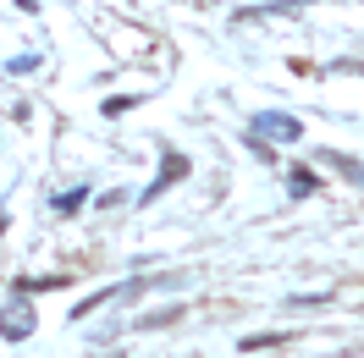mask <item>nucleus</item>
<instances>
[{"label":"nucleus","instance_id":"obj_1","mask_svg":"<svg viewBox=\"0 0 364 358\" xmlns=\"http://www.w3.org/2000/svg\"><path fill=\"white\" fill-rule=\"evenodd\" d=\"M249 133L254 138H271V143H298V138H304V121L287 116V111H259L249 121Z\"/></svg>","mask_w":364,"mask_h":358},{"label":"nucleus","instance_id":"obj_2","mask_svg":"<svg viewBox=\"0 0 364 358\" xmlns=\"http://www.w3.org/2000/svg\"><path fill=\"white\" fill-rule=\"evenodd\" d=\"M33 325H39L33 303H28V298H11V303H6V314H0V336H6V342H28V336H33Z\"/></svg>","mask_w":364,"mask_h":358},{"label":"nucleus","instance_id":"obj_3","mask_svg":"<svg viewBox=\"0 0 364 358\" xmlns=\"http://www.w3.org/2000/svg\"><path fill=\"white\" fill-rule=\"evenodd\" d=\"M182 177H188V160H182L177 149H166V155H160V171H155V182H149V188H144L138 199H144V204H155L160 193H166V188H177Z\"/></svg>","mask_w":364,"mask_h":358},{"label":"nucleus","instance_id":"obj_4","mask_svg":"<svg viewBox=\"0 0 364 358\" xmlns=\"http://www.w3.org/2000/svg\"><path fill=\"white\" fill-rule=\"evenodd\" d=\"M320 166H331V171H342L353 188H364V166L353 155H342V149H320Z\"/></svg>","mask_w":364,"mask_h":358},{"label":"nucleus","instance_id":"obj_5","mask_svg":"<svg viewBox=\"0 0 364 358\" xmlns=\"http://www.w3.org/2000/svg\"><path fill=\"white\" fill-rule=\"evenodd\" d=\"M293 342V331H254L237 342V353H271V347H287Z\"/></svg>","mask_w":364,"mask_h":358},{"label":"nucleus","instance_id":"obj_6","mask_svg":"<svg viewBox=\"0 0 364 358\" xmlns=\"http://www.w3.org/2000/svg\"><path fill=\"white\" fill-rule=\"evenodd\" d=\"M315 188H320L315 166H293V171H287V193H293V199H309Z\"/></svg>","mask_w":364,"mask_h":358},{"label":"nucleus","instance_id":"obj_7","mask_svg":"<svg viewBox=\"0 0 364 358\" xmlns=\"http://www.w3.org/2000/svg\"><path fill=\"white\" fill-rule=\"evenodd\" d=\"M111 298H122V287H105V292H94V298H83V303L72 309V320H89V314H94V309H105Z\"/></svg>","mask_w":364,"mask_h":358},{"label":"nucleus","instance_id":"obj_8","mask_svg":"<svg viewBox=\"0 0 364 358\" xmlns=\"http://www.w3.org/2000/svg\"><path fill=\"white\" fill-rule=\"evenodd\" d=\"M171 320H182V309H155L138 320V331H160V325H171Z\"/></svg>","mask_w":364,"mask_h":358},{"label":"nucleus","instance_id":"obj_9","mask_svg":"<svg viewBox=\"0 0 364 358\" xmlns=\"http://www.w3.org/2000/svg\"><path fill=\"white\" fill-rule=\"evenodd\" d=\"M83 199H89V188H72V193H55V210H61V215H72V210H83Z\"/></svg>","mask_w":364,"mask_h":358},{"label":"nucleus","instance_id":"obj_10","mask_svg":"<svg viewBox=\"0 0 364 358\" xmlns=\"http://www.w3.org/2000/svg\"><path fill=\"white\" fill-rule=\"evenodd\" d=\"M105 358H122V353H105Z\"/></svg>","mask_w":364,"mask_h":358}]
</instances>
